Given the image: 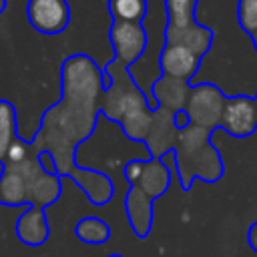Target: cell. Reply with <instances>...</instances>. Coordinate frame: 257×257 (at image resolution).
Returning <instances> with one entry per match:
<instances>
[{
    "label": "cell",
    "mask_w": 257,
    "mask_h": 257,
    "mask_svg": "<svg viewBox=\"0 0 257 257\" xmlns=\"http://www.w3.org/2000/svg\"><path fill=\"white\" fill-rule=\"evenodd\" d=\"M237 20L243 32L249 36L257 30V0H239L237 2Z\"/></svg>",
    "instance_id": "20"
},
{
    "label": "cell",
    "mask_w": 257,
    "mask_h": 257,
    "mask_svg": "<svg viewBox=\"0 0 257 257\" xmlns=\"http://www.w3.org/2000/svg\"><path fill=\"white\" fill-rule=\"evenodd\" d=\"M253 98H255V100H257V92H255V96H253Z\"/></svg>",
    "instance_id": "26"
},
{
    "label": "cell",
    "mask_w": 257,
    "mask_h": 257,
    "mask_svg": "<svg viewBox=\"0 0 257 257\" xmlns=\"http://www.w3.org/2000/svg\"><path fill=\"white\" fill-rule=\"evenodd\" d=\"M215 131H207L195 124L179 131L177 145L173 149V165L183 191H189L195 179L205 183H217L223 177V159L221 153L211 145V135Z\"/></svg>",
    "instance_id": "3"
},
{
    "label": "cell",
    "mask_w": 257,
    "mask_h": 257,
    "mask_svg": "<svg viewBox=\"0 0 257 257\" xmlns=\"http://www.w3.org/2000/svg\"><path fill=\"white\" fill-rule=\"evenodd\" d=\"M177 137H179V128L175 124V112L165 108H155L149 135L145 139L149 159H165L169 153H173L177 145Z\"/></svg>",
    "instance_id": "9"
},
{
    "label": "cell",
    "mask_w": 257,
    "mask_h": 257,
    "mask_svg": "<svg viewBox=\"0 0 257 257\" xmlns=\"http://www.w3.org/2000/svg\"><path fill=\"white\" fill-rule=\"evenodd\" d=\"M247 241H249V245L253 247V251H257V223H253V225L249 227V233H247Z\"/></svg>",
    "instance_id": "22"
},
{
    "label": "cell",
    "mask_w": 257,
    "mask_h": 257,
    "mask_svg": "<svg viewBox=\"0 0 257 257\" xmlns=\"http://www.w3.org/2000/svg\"><path fill=\"white\" fill-rule=\"evenodd\" d=\"M199 0H165V10H167V26L171 30H181L189 28L197 22L195 12H197Z\"/></svg>",
    "instance_id": "17"
},
{
    "label": "cell",
    "mask_w": 257,
    "mask_h": 257,
    "mask_svg": "<svg viewBox=\"0 0 257 257\" xmlns=\"http://www.w3.org/2000/svg\"><path fill=\"white\" fill-rule=\"evenodd\" d=\"M251 40H253V46H255V50H257V30L251 34Z\"/></svg>",
    "instance_id": "24"
},
{
    "label": "cell",
    "mask_w": 257,
    "mask_h": 257,
    "mask_svg": "<svg viewBox=\"0 0 257 257\" xmlns=\"http://www.w3.org/2000/svg\"><path fill=\"white\" fill-rule=\"evenodd\" d=\"M26 18L32 24V28L40 34H60L70 24L68 0H28Z\"/></svg>",
    "instance_id": "7"
},
{
    "label": "cell",
    "mask_w": 257,
    "mask_h": 257,
    "mask_svg": "<svg viewBox=\"0 0 257 257\" xmlns=\"http://www.w3.org/2000/svg\"><path fill=\"white\" fill-rule=\"evenodd\" d=\"M68 179L86 195V199L94 207H104L114 195V185H112L110 177L106 173H102V171L78 165L68 175Z\"/></svg>",
    "instance_id": "12"
},
{
    "label": "cell",
    "mask_w": 257,
    "mask_h": 257,
    "mask_svg": "<svg viewBox=\"0 0 257 257\" xmlns=\"http://www.w3.org/2000/svg\"><path fill=\"white\" fill-rule=\"evenodd\" d=\"M221 128L237 139L251 137L257 131V100L245 94L229 96L225 102Z\"/></svg>",
    "instance_id": "8"
},
{
    "label": "cell",
    "mask_w": 257,
    "mask_h": 257,
    "mask_svg": "<svg viewBox=\"0 0 257 257\" xmlns=\"http://www.w3.org/2000/svg\"><path fill=\"white\" fill-rule=\"evenodd\" d=\"M175 124H177L179 131H183V128H187V126L191 124V118H189V114H187L185 108L179 110V112H175Z\"/></svg>",
    "instance_id": "21"
},
{
    "label": "cell",
    "mask_w": 257,
    "mask_h": 257,
    "mask_svg": "<svg viewBox=\"0 0 257 257\" xmlns=\"http://www.w3.org/2000/svg\"><path fill=\"white\" fill-rule=\"evenodd\" d=\"M6 6H8V0H0V14L6 10Z\"/></svg>",
    "instance_id": "23"
},
{
    "label": "cell",
    "mask_w": 257,
    "mask_h": 257,
    "mask_svg": "<svg viewBox=\"0 0 257 257\" xmlns=\"http://www.w3.org/2000/svg\"><path fill=\"white\" fill-rule=\"evenodd\" d=\"M102 66L84 52L66 56L60 64V98L50 104L30 141L34 153H50L56 173L64 179L76 167V149L88 141L100 116L104 92Z\"/></svg>",
    "instance_id": "1"
},
{
    "label": "cell",
    "mask_w": 257,
    "mask_h": 257,
    "mask_svg": "<svg viewBox=\"0 0 257 257\" xmlns=\"http://www.w3.org/2000/svg\"><path fill=\"white\" fill-rule=\"evenodd\" d=\"M106 8L112 20L118 22H141L149 12L147 0H106Z\"/></svg>",
    "instance_id": "19"
},
{
    "label": "cell",
    "mask_w": 257,
    "mask_h": 257,
    "mask_svg": "<svg viewBox=\"0 0 257 257\" xmlns=\"http://www.w3.org/2000/svg\"><path fill=\"white\" fill-rule=\"evenodd\" d=\"M213 38H215V32H213L209 26L201 24V22H195L193 26L181 28V30L165 28V44H179V46H185V48L193 50L195 54H199L201 58L211 50Z\"/></svg>",
    "instance_id": "15"
},
{
    "label": "cell",
    "mask_w": 257,
    "mask_h": 257,
    "mask_svg": "<svg viewBox=\"0 0 257 257\" xmlns=\"http://www.w3.org/2000/svg\"><path fill=\"white\" fill-rule=\"evenodd\" d=\"M18 137L16 108L8 98H0V165L6 161V155Z\"/></svg>",
    "instance_id": "16"
},
{
    "label": "cell",
    "mask_w": 257,
    "mask_h": 257,
    "mask_svg": "<svg viewBox=\"0 0 257 257\" xmlns=\"http://www.w3.org/2000/svg\"><path fill=\"white\" fill-rule=\"evenodd\" d=\"M227 98L229 96H225V92L211 82L191 84V92L185 104L191 124L207 131L221 128V118H223Z\"/></svg>",
    "instance_id": "4"
},
{
    "label": "cell",
    "mask_w": 257,
    "mask_h": 257,
    "mask_svg": "<svg viewBox=\"0 0 257 257\" xmlns=\"http://www.w3.org/2000/svg\"><path fill=\"white\" fill-rule=\"evenodd\" d=\"M122 177L131 187H139L151 199L163 197L171 187V169L165 159H133L122 167Z\"/></svg>",
    "instance_id": "5"
},
{
    "label": "cell",
    "mask_w": 257,
    "mask_h": 257,
    "mask_svg": "<svg viewBox=\"0 0 257 257\" xmlns=\"http://www.w3.org/2000/svg\"><path fill=\"white\" fill-rule=\"evenodd\" d=\"M189 92H191V82L161 74L151 84V98L149 100H151L153 108H165L171 112H179L185 108Z\"/></svg>",
    "instance_id": "11"
},
{
    "label": "cell",
    "mask_w": 257,
    "mask_h": 257,
    "mask_svg": "<svg viewBox=\"0 0 257 257\" xmlns=\"http://www.w3.org/2000/svg\"><path fill=\"white\" fill-rule=\"evenodd\" d=\"M106 257H122V255H118V253H110V255H106Z\"/></svg>",
    "instance_id": "25"
},
{
    "label": "cell",
    "mask_w": 257,
    "mask_h": 257,
    "mask_svg": "<svg viewBox=\"0 0 257 257\" xmlns=\"http://www.w3.org/2000/svg\"><path fill=\"white\" fill-rule=\"evenodd\" d=\"M104 78L110 80V86L104 88L100 96V114L116 122L122 135L135 143H145L155 108L137 84L131 68L122 66L118 60L110 58L102 66Z\"/></svg>",
    "instance_id": "2"
},
{
    "label": "cell",
    "mask_w": 257,
    "mask_h": 257,
    "mask_svg": "<svg viewBox=\"0 0 257 257\" xmlns=\"http://www.w3.org/2000/svg\"><path fill=\"white\" fill-rule=\"evenodd\" d=\"M108 40L114 48V60H118L122 66L131 68L147 50L149 36L141 22H118L110 20L108 28Z\"/></svg>",
    "instance_id": "6"
},
{
    "label": "cell",
    "mask_w": 257,
    "mask_h": 257,
    "mask_svg": "<svg viewBox=\"0 0 257 257\" xmlns=\"http://www.w3.org/2000/svg\"><path fill=\"white\" fill-rule=\"evenodd\" d=\"M201 60L203 58L199 54H195L185 46L165 44L159 54V68H161V74L191 82L201 66Z\"/></svg>",
    "instance_id": "10"
},
{
    "label": "cell",
    "mask_w": 257,
    "mask_h": 257,
    "mask_svg": "<svg viewBox=\"0 0 257 257\" xmlns=\"http://www.w3.org/2000/svg\"><path fill=\"white\" fill-rule=\"evenodd\" d=\"M16 237L28 247H40L50 237L46 211L40 207H26L16 219Z\"/></svg>",
    "instance_id": "14"
},
{
    "label": "cell",
    "mask_w": 257,
    "mask_h": 257,
    "mask_svg": "<svg viewBox=\"0 0 257 257\" xmlns=\"http://www.w3.org/2000/svg\"><path fill=\"white\" fill-rule=\"evenodd\" d=\"M74 237L88 245H102L110 239V227L100 217H82L74 225Z\"/></svg>",
    "instance_id": "18"
},
{
    "label": "cell",
    "mask_w": 257,
    "mask_h": 257,
    "mask_svg": "<svg viewBox=\"0 0 257 257\" xmlns=\"http://www.w3.org/2000/svg\"><path fill=\"white\" fill-rule=\"evenodd\" d=\"M153 201L155 199H151L139 187H128L124 195V213H126L133 233L139 239H147L153 229V217H155Z\"/></svg>",
    "instance_id": "13"
}]
</instances>
